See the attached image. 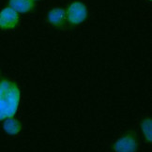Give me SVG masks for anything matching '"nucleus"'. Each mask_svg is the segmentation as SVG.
<instances>
[{
	"label": "nucleus",
	"mask_w": 152,
	"mask_h": 152,
	"mask_svg": "<svg viewBox=\"0 0 152 152\" xmlns=\"http://www.w3.org/2000/svg\"><path fill=\"white\" fill-rule=\"evenodd\" d=\"M18 86L10 80L0 81V121L13 118L20 103Z\"/></svg>",
	"instance_id": "nucleus-1"
},
{
	"label": "nucleus",
	"mask_w": 152,
	"mask_h": 152,
	"mask_svg": "<svg viewBox=\"0 0 152 152\" xmlns=\"http://www.w3.org/2000/svg\"><path fill=\"white\" fill-rule=\"evenodd\" d=\"M87 17V9L84 3L76 1L71 4L66 12V18L72 25H79Z\"/></svg>",
	"instance_id": "nucleus-2"
},
{
	"label": "nucleus",
	"mask_w": 152,
	"mask_h": 152,
	"mask_svg": "<svg viewBox=\"0 0 152 152\" xmlns=\"http://www.w3.org/2000/svg\"><path fill=\"white\" fill-rule=\"evenodd\" d=\"M137 140L133 133H127L114 144L115 152H136Z\"/></svg>",
	"instance_id": "nucleus-3"
},
{
	"label": "nucleus",
	"mask_w": 152,
	"mask_h": 152,
	"mask_svg": "<svg viewBox=\"0 0 152 152\" xmlns=\"http://www.w3.org/2000/svg\"><path fill=\"white\" fill-rule=\"evenodd\" d=\"M19 23V15L14 10L8 7L0 11V28L4 30L13 29Z\"/></svg>",
	"instance_id": "nucleus-4"
},
{
	"label": "nucleus",
	"mask_w": 152,
	"mask_h": 152,
	"mask_svg": "<svg viewBox=\"0 0 152 152\" xmlns=\"http://www.w3.org/2000/svg\"><path fill=\"white\" fill-rule=\"evenodd\" d=\"M10 8L14 10L17 13H26L31 11L34 7V0H10Z\"/></svg>",
	"instance_id": "nucleus-5"
},
{
	"label": "nucleus",
	"mask_w": 152,
	"mask_h": 152,
	"mask_svg": "<svg viewBox=\"0 0 152 152\" xmlns=\"http://www.w3.org/2000/svg\"><path fill=\"white\" fill-rule=\"evenodd\" d=\"M66 12L63 9L55 8L48 13V21L54 26H62L66 21Z\"/></svg>",
	"instance_id": "nucleus-6"
},
{
	"label": "nucleus",
	"mask_w": 152,
	"mask_h": 152,
	"mask_svg": "<svg viewBox=\"0 0 152 152\" xmlns=\"http://www.w3.org/2000/svg\"><path fill=\"white\" fill-rule=\"evenodd\" d=\"M3 121L4 131L10 135H17L22 131V124L18 119L14 118H9Z\"/></svg>",
	"instance_id": "nucleus-7"
},
{
	"label": "nucleus",
	"mask_w": 152,
	"mask_h": 152,
	"mask_svg": "<svg viewBox=\"0 0 152 152\" xmlns=\"http://www.w3.org/2000/svg\"><path fill=\"white\" fill-rule=\"evenodd\" d=\"M141 129L145 141L151 143L152 142V119L150 118H145L141 123Z\"/></svg>",
	"instance_id": "nucleus-8"
},
{
	"label": "nucleus",
	"mask_w": 152,
	"mask_h": 152,
	"mask_svg": "<svg viewBox=\"0 0 152 152\" xmlns=\"http://www.w3.org/2000/svg\"><path fill=\"white\" fill-rule=\"evenodd\" d=\"M34 1H35V0H34Z\"/></svg>",
	"instance_id": "nucleus-9"
}]
</instances>
